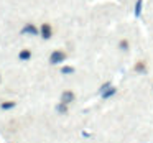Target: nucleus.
I'll return each mask as SVG.
<instances>
[{
	"label": "nucleus",
	"mask_w": 153,
	"mask_h": 143,
	"mask_svg": "<svg viewBox=\"0 0 153 143\" xmlns=\"http://www.w3.org/2000/svg\"><path fill=\"white\" fill-rule=\"evenodd\" d=\"M31 58V51L30 50H22L20 54H18V59L20 61H28Z\"/></svg>",
	"instance_id": "9"
},
{
	"label": "nucleus",
	"mask_w": 153,
	"mask_h": 143,
	"mask_svg": "<svg viewBox=\"0 0 153 143\" xmlns=\"http://www.w3.org/2000/svg\"><path fill=\"white\" fill-rule=\"evenodd\" d=\"M74 100H76V94L73 92V90H63V92H61V97H59V102H63V104H68V105H69V104H73Z\"/></svg>",
	"instance_id": "2"
},
{
	"label": "nucleus",
	"mask_w": 153,
	"mask_h": 143,
	"mask_svg": "<svg viewBox=\"0 0 153 143\" xmlns=\"http://www.w3.org/2000/svg\"><path fill=\"white\" fill-rule=\"evenodd\" d=\"M66 58H68V54L64 53V51L56 50V51H53V53L50 54V64H53V66L61 64V63H64V59H66Z\"/></svg>",
	"instance_id": "1"
},
{
	"label": "nucleus",
	"mask_w": 153,
	"mask_h": 143,
	"mask_svg": "<svg viewBox=\"0 0 153 143\" xmlns=\"http://www.w3.org/2000/svg\"><path fill=\"white\" fill-rule=\"evenodd\" d=\"M110 87H112V82H110V81H107V82H104L102 86H100L99 89H97V94H100V96H102V94L105 92L107 89H110Z\"/></svg>",
	"instance_id": "11"
},
{
	"label": "nucleus",
	"mask_w": 153,
	"mask_h": 143,
	"mask_svg": "<svg viewBox=\"0 0 153 143\" xmlns=\"http://www.w3.org/2000/svg\"><path fill=\"white\" fill-rule=\"evenodd\" d=\"M17 107V100H5V102L0 104V109L2 110H12Z\"/></svg>",
	"instance_id": "6"
},
{
	"label": "nucleus",
	"mask_w": 153,
	"mask_h": 143,
	"mask_svg": "<svg viewBox=\"0 0 153 143\" xmlns=\"http://www.w3.org/2000/svg\"><path fill=\"white\" fill-rule=\"evenodd\" d=\"M40 35L45 38V40H50L51 35H53V30H51V27L48 23H43V25H41V28H40Z\"/></svg>",
	"instance_id": "3"
},
{
	"label": "nucleus",
	"mask_w": 153,
	"mask_h": 143,
	"mask_svg": "<svg viewBox=\"0 0 153 143\" xmlns=\"http://www.w3.org/2000/svg\"><path fill=\"white\" fill-rule=\"evenodd\" d=\"M0 82H2V74H0Z\"/></svg>",
	"instance_id": "14"
},
{
	"label": "nucleus",
	"mask_w": 153,
	"mask_h": 143,
	"mask_svg": "<svg viewBox=\"0 0 153 143\" xmlns=\"http://www.w3.org/2000/svg\"><path fill=\"white\" fill-rule=\"evenodd\" d=\"M133 69H135V73H140V74H143V73H146V64L143 63V61H138V63L133 66Z\"/></svg>",
	"instance_id": "8"
},
{
	"label": "nucleus",
	"mask_w": 153,
	"mask_h": 143,
	"mask_svg": "<svg viewBox=\"0 0 153 143\" xmlns=\"http://www.w3.org/2000/svg\"><path fill=\"white\" fill-rule=\"evenodd\" d=\"M119 48H120V50H123V51H127V50H128V41H127V40H122V41L119 43Z\"/></svg>",
	"instance_id": "13"
},
{
	"label": "nucleus",
	"mask_w": 153,
	"mask_h": 143,
	"mask_svg": "<svg viewBox=\"0 0 153 143\" xmlns=\"http://www.w3.org/2000/svg\"><path fill=\"white\" fill-rule=\"evenodd\" d=\"M54 109H56V112L59 113V115H68V112H69V105H68V104H63V102H58Z\"/></svg>",
	"instance_id": "5"
},
{
	"label": "nucleus",
	"mask_w": 153,
	"mask_h": 143,
	"mask_svg": "<svg viewBox=\"0 0 153 143\" xmlns=\"http://www.w3.org/2000/svg\"><path fill=\"white\" fill-rule=\"evenodd\" d=\"M142 7H143V0H137V4H135V15L137 17H140L142 15Z\"/></svg>",
	"instance_id": "12"
},
{
	"label": "nucleus",
	"mask_w": 153,
	"mask_h": 143,
	"mask_svg": "<svg viewBox=\"0 0 153 143\" xmlns=\"http://www.w3.org/2000/svg\"><path fill=\"white\" fill-rule=\"evenodd\" d=\"M115 94H117V87H115V86H112L110 89H107V90H105V92H104L100 97H102V99H110V97H114Z\"/></svg>",
	"instance_id": "7"
},
{
	"label": "nucleus",
	"mask_w": 153,
	"mask_h": 143,
	"mask_svg": "<svg viewBox=\"0 0 153 143\" xmlns=\"http://www.w3.org/2000/svg\"><path fill=\"white\" fill-rule=\"evenodd\" d=\"M22 33H23V35H33V36H35V35H38V33H40V30H38V28L35 27V25L28 23V25H25V27H23Z\"/></svg>",
	"instance_id": "4"
},
{
	"label": "nucleus",
	"mask_w": 153,
	"mask_h": 143,
	"mask_svg": "<svg viewBox=\"0 0 153 143\" xmlns=\"http://www.w3.org/2000/svg\"><path fill=\"white\" fill-rule=\"evenodd\" d=\"M59 73L63 76H69V74L74 73V67L73 66H63V67H59Z\"/></svg>",
	"instance_id": "10"
}]
</instances>
